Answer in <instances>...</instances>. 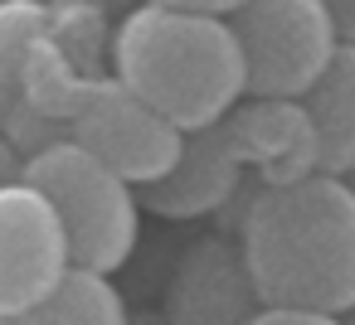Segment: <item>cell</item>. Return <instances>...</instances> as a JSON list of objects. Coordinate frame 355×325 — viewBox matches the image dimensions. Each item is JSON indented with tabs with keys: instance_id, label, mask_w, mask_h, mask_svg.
I'll list each match as a JSON object with an SVG mask.
<instances>
[{
	"instance_id": "1",
	"label": "cell",
	"mask_w": 355,
	"mask_h": 325,
	"mask_svg": "<svg viewBox=\"0 0 355 325\" xmlns=\"http://www.w3.org/2000/svg\"><path fill=\"white\" fill-rule=\"evenodd\" d=\"M234 243L263 306L336 315L355 301V199L331 175L263 185Z\"/></svg>"
},
{
	"instance_id": "2",
	"label": "cell",
	"mask_w": 355,
	"mask_h": 325,
	"mask_svg": "<svg viewBox=\"0 0 355 325\" xmlns=\"http://www.w3.org/2000/svg\"><path fill=\"white\" fill-rule=\"evenodd\" d=\"M112 83H122L180 136L224 122L243 98L239 49L219 10L175 0H151L117 20Z\"/></svg>"
},
{
	"instance_id": "3",
	"label": "cell",
	"mask_w": 355,
	"mask_h": 325,
	"mask_svg": "<svg viewBox=\"0 0 355 325\" xmlns=\"http://www.w3.org/2000/svg\"><path fill=\"white\" fill-rule=\"evenodd\" d=\"M20 185L35 189L64 238V257L73 272L107 277L137 248V189L83 156L73 141L35 146L20 160Z\"/></svg>"
},
{
	"instance_id": "4",
	"label": "cell",
	"mask_w": 355,
	"mask_h": 325,
	"mask_svg": "<svg viewBox=\"0 0 355 325\" xmlns=\"http://www.w3.org/2000/svg\"><path fill=\"white\" fill-rule=\"evenodd\" d=\"M219 20L239 49L243 98L253 102H297L336 49L321 0H234L219 6Z\"/></svg>"
},
{
	"instance_id": "5",
	"label": "cell",
	"mask_w": 355,
	"mask_h": 325,
	"mask_svg": "<svg viewBox=\"0 0 355 325\" xmlns=\"http://www.w3.org/2000/svg\"><path fill=\"white\" fill-rule=\"evenodd\" d=\"M64 141H73L83 156H93L103 170H112L132 189L161 180L171 170L175 151H180V131L171 122H161L146 102H137L112 78L93 83L78 98Z\"/></svg>"
},
{
	"instance_id": "6",
	"label": "cell",
	"mask_w": 355,
	"mask_h": 325,
	"mask_svg": "<svg viewBox=\"0 0 355 325\" xmlns=\"http://www.w3.org/2000/svg\"><path fill=\"white\" fill-rule=\"evenodd\" d=\"M156 310L166 325H248L263 310V301L239 257V243L209 233L175 257Z\"/></svg>"
},
{
	"instance_id": "7",
	"label": "cell",
	"mask_w": 355,
	"mask_h": 325,
	"mask_svg": "<svg viewBox=\"0 0 355 325\" xmlns=\"http://www.w3.org/2000/svg\"><path fill=\"white\" fill-rule=\"evenodd\" d=\"M69 272L59 223L49 204L15 185H0V315L40 301Z\"/></svg>"
},
{
	"instance_id": "8",
	"label": "cell",
	"mask_w": 355,
	"mask_h": 325,
	"mask_svg": "<svg viewBox=\"0 0 355 325\" xmlns=\"http://www.w3.org/2000/svg\"><path fill=\"white\" fill-rule=\"evenodd\" d=\"M239 180H243L239 141H234L229 122H214V127H200V131L180 136V151H175L171 170L137 189V209H151L161 219L214 214L239 194Z\"/></svg>"
},
{
	"instance_id": "9",
	"label": "cell",
	"mask_w": 355,
	"mask_h": 325,
	"mask_svg": "<svg viewBox=\"0 0 355 325\" xmlns=\"http://www.w3.org/2000/svg\"><path fill=\"white\" fill-rule=\"evenodd\" d=\"M292 107L302 112L311 136V170L336 180L355 160V49L336 44Z\"/></svg>"
},
{
	"instance_id": "10",
	"label": "cell",
	"mask_w": 355,
	"mask_h": 325,
	"mask_svg": "<svg viewBox=\"0 0 355 325\" xmlns=\"http://www.w3.org/2000/svg\"><path fill=\"white\" fill-rule=\"evenodd\" d=\"M0 325H127V306L107 277L69 267L40 301L0 315Z\"/></svg>"
},
{
	"instance_id": "11",
	"label": "cell",
	"mask_w": 355,
	"mask_h": 325,
	"mask_svg": "<svg viewBox=\"0 0 355 325\" xmlns=\"http://www.w3.org/2000/svg\"><path fill=\"white\" fill-rule=\"evenodd\" d=\"M49 30V10L30 6V0H0V122L10 117L30 59L40 54V39Z\"/></svg>"
},
{
	"instance_id": "12",
	"label": "cell",
	"mask_w": 355,
	"mask_h": 325,
	"mask_svg": "<svg viewBox=\"0 0 355 325\" xmlns=\"http://www.w3.org/2000/svg\"><path fill=\"white\" fill-rule=\"evenodd\" d=\"M321 10H326L331 44H340V49H355V0H321Z\"/></svg>"
},
{
	"instance_id": "13",
	"label": "cell",
	"mask_w": 355,
	"mask_h": 325,
	"mask_svg": "<svg viewBox=\"0 0 355 325\" xmlns=\"http://www.w3.org/2000/svg\"><path fill=\"white\" fill-rule=\"evenodd\" d=\"M248 325H336L331 315H311V310H282V306H263Z\"/></svg>"
},
{
	"instance_id": "14",
	"label": "cell",
	"mask_w": 355,
	"mask_h": 325,
	"mask_svg": "<svg viewBox=\"0 0 355 325\" xmlns=\"http://www.w3.org/2000/svg\"><path fill=\"white\" fill-rule=\"evenodd\" d=\"M20 180V156H15V146L0 136V185H15Z\"/></svg>"
},
{
	"instance_id": "15",
	"label": "cell",
	"mask_w": 355,
	"mask_h": 325,
	"mask_svg": "<svg viewBox=\"0 0 355 325\" xmlns=\"http://www.w3.org/2000/svg\"><path fill=\"white\" fill-rule=\"evenodd\" d=\"M127 325H166V320H161V310H137V315H127Z\"/></svg>"
},
{
	"instance_id": "16",
	"label": "cell",
	"mask_w": 355,
	"mask_h": 325,
	"mask_svg": "<svg viewBox=\"0 0 355 325\" xmlns=\"http://www.w3.org/2000/svg\"><path fill=\"white\" fill-rule=\"evenodd\" d=\"M336 180H340V189H345V194H350V199H355V160H350V165H345V170H340V175H336Z\"/></svg>"
},
{
	"instance_id": "17",
	"label": "cell",
	"mask_w": 355,
	"mask_h": 325,
	"mask_svg": "<svg viewBox=\"0 0 355 325\" xmlns=\"http://www.w3.org/2000/svg\"><path fill=\"white\" fill-rule=\"evenodd\" d=\"M331 320H336V325H355V301H350V306H340Z\"/></svg>"
}]
</instances>
